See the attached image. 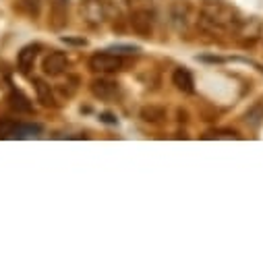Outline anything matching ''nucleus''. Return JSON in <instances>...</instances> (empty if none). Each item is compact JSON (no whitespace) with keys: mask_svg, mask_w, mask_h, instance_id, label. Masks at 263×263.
<instances>
[{"mask_svg":"<svg viewBox=\"0 0 263 263\" xmlns=\"http://www.w3.org/2000/svg\"><path fill=\"white\" fill-rule=\"evenodd\" d=\"M154 23H156V13L149 7H135L128 13V25L137 35L141 37H149L154 33Z\"/></svg>","mask_w":263,"mask_h":263,"instance_id":"2","label":"nucleus"},{"mask_svg":"<svg viewBox=\"0 0 263 263\" xmlns=\"http://www.w3.org/2000/svg\"><path fill=\"white\" fill-rule=\"evenodd\" d=\"M81 11H83L85 21L89 25H93V27L104 23V19H106V5H104V0H83Z\"/></svg>","mask_w":263,"mask_h":263,"instance_id":"5","label":"nucleus"},{"mask_svg":"<svg viewBox=\"0 0 263 263\" xmlns=\"http://www.w3.org/2000/svg\"><path fill=\"white\" fill-rule=\"evenodd\" d=\"M17 9L27 17H37L42 11V0H17Z\"/></svg>","mask_w":263,"mask_h":263,"instance_id":"15","label":"nucleus"},{"mask_svg":"<svg viewBox=\"0 0 263 263\" xmlns=\"http://www.w3.org/2000/svg\"><path fill=\"white\" fill-rule=\"evenodd\" d=\"M139 116H141L145 122H160V120L166 118V110H164L162 106H145V108H141Z\"/></svg>","mask_w":263,"mask_h":263,"instance_id":"14","label":"nucleus"},{"mask_svg":"<svg viewBox=\"0 0 263 263\" xmlns=\"http://www.w3.org/2000/svg\"><path fill=\"white\" fill-rule=\"evenodd\" d=\"M33 87H35L37 102H40L44 108H54V106H56V98H54V93H52V87H50L44 79L35 77V79H33Z\"/></svg>","mask_w":263,"mask_h":263,"instance_id":"10","label":"nucleus"},{"mask_svg":"<svg viewBox=\"0 0 263 263\" xmlns=\"http://www.w3.org/2000/svg\"><path fill=\"white\" fill-rule=\"evenodd\" d=\"M189 21V7L184 3H176L172 7V23L176 25V29H184Z\"/></svg>","mask_w":263,"mask_h":263,"instance_id":"13","label":"nucleus"},{"mask_svg":"<svg viewBox=\"0 0 263 263\" xmlns=\"http://www.w3.org/2000/svg\"><path fill=\"white\" fill-rule=\"evenodd\" d=\"M245 122H247L251 128L261 126V122H263V100H257V102L247 110V114H245Z\"/></svg>","mask_w":263,"mask_h":263,"instance_id":"12","label":"nucleus"},{"mask_svg":"<svg viewBox=\"0 0 263 263\" xmlns=\"http://www.w3.org/2000/svg\"><path fill=\"white\" fill-rule=\"evenodd\" d=\"M42 69H44L46 75L58 77V75H62L64 71L69 69V58H67V54H64V52L52 50L50 54H46V58L42 62Z\"/></svg>","mask_w":263,"mask_h":263,"instance_id":"4","label":"nucleus"},{"mask_svg":"<svg viewBox=\"0 0 263 263\" xmlns=\"http://www.w3.org/2000/svg\"><path fill=\"white\" fill-rule=\"evenodd\" d=\"M222 139V137H226V139H238V133L236 130H228V128H220V130H210V133L205 135V139Z\"/></svg>","mask_w":263,"mask_h":263,"instance_id":"17","label":"nucleus"},{"mask_svg":"<svg viewBox=\"0 0 263 263\" xmlns=\"http://www.w3.org/2000/svg\"><path fill=\"white\" fill-rule=\"evenodd\" d=\"M124 67V60L112 52H98L89 58V69L93 73H118Z\"/></svg>","mask_w":263,"mask_h":263,"instance_id":"3","label":"nucleus"},{"mask_svg":"<svg viewBox=\"0 0 263 263\" xmlns=\"http://www.w3.org/2000/svg\"><path fill=\"white\" fill-rule=\"evenodd\" d=\"M102 120H104V122H116L112 114H102Z\"/></svg>","mask_w":263,"mask_h":263,"instance_id":"18","label":"nucleus"},{"mask_svg":"<svg viewBox=\"0 0 263 263\" xmlns=\"http://www.w3.org/2000/svg\"><path fill=\"white\" fill-rule=\"evenodd\" d=\"M69 23V0H50V27L62 29Z\"/></svg>","mask_w":263,"mask_h":263,"instance_id":"6","label":"nucleus"},{"mask_svg":"<svg viewBox=\"0 0 263 263\" xmlns=\"http://www.w3.org/2000/svg\"><path fill=\"white\" fill-rule=\"evenodd\" d=\"M240 17L238 13L226 5V3H218V0H208L201 5L199 11V25L212 33H234L240 25Z\"/></svg>","mask_w":263,"mask_h":263,"instance_id":"1","label":"nucleus"},{"mask_svg":"<svg viewBox=\"0 0 263 263\" xmlns=\"http://www.w3.org/2000/svg\"><path fill=\"white\" fill-rule=\"evenodd\" d=\"M9 106H11L13 110H17V112H31V110H33L29 98H27L25 93H21L19 89H13V91L9 93Z\"/></svg>","mask_w":263,"mask_h":263,"instance_id":"11","label":"nucleus"},{"mask_svg":"<svg viewBox=\"0 0 263 263\" xmlns=\"http://www.w3.org/2000/svg\"><path fill=\"white\" fill-rule=\"evenodd\" d=\"M19 120L13 118H0V139H15Z\"/></svg>","mask_w":263,"mask_h":263,"instance_id":"16","label":"nucleus"},{"mask_svg":"<svg viewBox=\"0 0 263 263\" xmlns=\"http://www.w3.org/2000/svg\"><path fill=\"white\" fill-rule=\"evenodd\" d=\"M37 52H40V46L37 44H29L25 48H21L19 56H17V64H19V71L23 75H27L31 69H33V64H35V58H37Z\"/></svg>","mask_w":263,"mask_h":263,"instance_id":"8","label":"nucleus"},{"mask_svg":"<svg viewBox=\"0 0 263 263\" xmlns=\"http://www.w3.org/2000/svg\"><path fill=\"white\" fill-rule=\"evenodd\" d=\"M89 89H91V93L96 96V98H100V100H114L116 96H118V83H114V81H110V79H93L91 83H89Z\"/></svg>","mask_w":263,"mask_h":263,"instance_id":"7","label":"nucleus"},{"mask_svg":"<svg viewBox=\"0 0 263 263\" xmlns=\"http://www.w3.org/2000/svg\"><path fill=\"white\" fill-rule=\"evenodd\" d=\"M172 85H174L178 91H182V93H193V91H195V79H193V75H191L186 69H182V67L172 73Z\"/></svg>","mask_w":263,"mask_h":263,"instance_id":"9","label":"nucleus"}]
</instances>
